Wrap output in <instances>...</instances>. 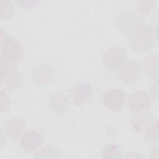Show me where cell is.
Here are the masks:
<instances>
[{
  "mask_svg": "<svg viewBox=\"0 0 159 159\" xmlns=\"http://www.w3.org/2000/svg\"><path fill=\"white\" fill-rule=\"evenodd\" d=\"M119 29L130 40L132 49L137 52L150 50L154 45V35L151 28L139 15L130 11L117 16Z\"/></svg>",
  "mask_w": 159,
  "mask_h": 159,
  "instance_id": "6da1fadb",
  "label": "cell"
},
{
  "mask_svg": "<svg viewBox=\"0 0 159 159\" xmlns=\"http://www.w3.org/2000/svg\"><path fill=\"white\" fill-rule=\"evenodd\" d=\"M1 83L4 88L11 92L19 89L23 83V76L15 64L1 56Z\"/></svg>",
  "mask_w": 159,
  "mask_h": 159,
  "instance_id": "7a4b0ae2",
  "label": "cell"
},
{
  "mask_svg": "<svg viewBox=\"0 0 159 159\" xmlns=\"http://www.w3.org/2000/svg\"><path fill=\"white\" fill-rule=\"evenodd\" d=\"M1 56L14 64L20 62L24 56V48L21 42L16 37L9 36L3 29H1Z\"/></svg>",
  "mask_w": 159,
  "mask_h": 159,
  "instance_id": "3957f363",
  "label": "cell"
},
{
  "mask_svg": "<svg viewBox=\"0 0 159 159\" xmlns=\"http://www.w3.org/2000/svg\"><path fill=\"white\" fill-rule=\"evenodd\" d=\"M126 96L125 93L116 88L107 89L102 96V102L107 109L113 112L121 110L125 104Z\"/></svg>",
  "mask_w": 159,
  "mask_h": 159,
  "instance_id": "277c9868",
  "label": "cell"
},
{
  "mask_svg": "<svg viewBox=\"0 0 159 159\" xmlns=\"http://www.w3.org/2000/svg\"><path fill=\"white\" fill-rule=\"evenodd\" d=\"M117 75L122 82L131 84L140 78L141 68L137 61L130 60L119 67Z\"/></svg>",
  "mask_w": 159,
  "mask_h": 159,
  "instance_id": "5b68a950",
  "label": "cell"
},
{
  "mask_svg": "<svg viewBox=\"0 0 159 159\" xmlns=\"http://www.w3.org/2000/svg\"><path fill=\"white\" fill-rule=\"evenodd\" d=\"M71 101L77 106L87 103L93 94V89L88 83H80L71 86L68 90Z\"/></svg>",
  "mask_w": 159,
  "mask_h": 159,
  "instance_id": "8992f818",
  "label": "cell"
},
{
  "mask_svg": "<svg viewBox=\"0 0 159 159\" xmlns=\"http://www.w3.org/2000/svg\"><path fill=\"white\" fill-rule=\"evenodd\" d=\"M129 108L134 112L147 111L151 107L152 101L149 94L142 90L132 92L127 100Z\"/></svg>",
  "mask_w": 159,
  "mask_h": 159,
  "instance_id": "52a82bcc",
  "label": "cell"
},
{
  "mask_svg": "<svg viewBox=\"0 0 159 159\" xmlns=\"http://www.w3.org/2000/svg\"><path fill=\"white\" fill-rule=\"evenodd\" d=\"M55 74V69L51 65L42 63L37 66L32 70L30 78L35 84L43 86L53 81Z\"/></svg>",
  "mask_w": 159,
  "mask_h": 159,
  "instance_id": "ba28073f",
  "label": "cell"
},
{
  "mask_svg": "<svg viewBox=\"0 0 159 159\" xmlns=\"http://www.w3.org/2000/svg\"><path fill=\"white\" fill-rule=\"evenodd\" d=\"M126 51L119 47L108 48L102 55L104 65L110 69H116L121 66L127 60Z\"/></svg>",
  "mask_w": 159,
  "mask_h": 159,
  "instance_id": "9c48e42d",
  "label": "cell"
},
{
  "mask_svg": "<svg viewBox=\"0 0 159 159\" xmlns=\"http://www.w3.org/2000/svg\"><path fill=\"white\" fill-rule=\"evenodd\" d=\"M42 134L36 130L25 131L20 138V145L24 150L32 152L39 149L43 144Z\"/></svg>",
  "mask_w": 159,
  "mask_h": 159,
  "instance_id": "30bf717a",
  "label": "cell"
},
{
  "mask_svg": "<svg viewBox=\"0 0 159 159\" xmlns=\"http://www.w3.org/2000/svg\"><path fill=\"white\" fill-rule=\"evenodd\" d=\"M48 105L50 110L54 114L59 116L65 114L70 107L68 98L60 93H53L50 96Z\"/></svg>",
  "mask_w": 159,
  "mask_h": 159,
  "instance_id": "8fae6325",
  "label": "cell"
},
{
  "mask_svg": "<svg viewBox=\"0 0 159 159\" xmlns=\"http://www.w3.org/2000/svg\"><path fill=\"white\" fill-rule=\"evenodd\" d=\"M153 121V116L147 111L135 112L131 118L130 124L133 130L137 132L145 130Z\"/></svg>",
  "mask_w": 159,
  "mask_h": 159,
  "instance_id": "7c38bea8",
  "label": "cell"
},
{
  "mask_svg": "<svg viewBox=\"0 0 159 159\" xmlns=\"http://www.w3.org/2000/svg\"><path fill=\"white\" fill-rule=\"evenodd\" d=\"M25 129V122L19 117L9 119L6 125V132L8 137L13 140H18Z\"/></svg>",
  "mask_w": 159,
  "mask_h": 159,
  "instance_id": "4fadbf2b",
  "label": "cell"
},
{
  "mask_svg": "<svg viewBox=\"0 0 159 159\" xmlns=\"http://www.w3.org/2000/svg\"><path fill=\"white\" fill-rule=\"evenodd\" d=\"M159 58L157 54L147 56L142 62V70L146 76L150 78H157L158 76Z\"/></svg>",
  "mask_w": 159,
  "mask_h": 159,
  "instance_id": "5bb4252c",
  "label": "cell"
},
{
  "mask_svg": "<svg viewBox=\"0 0 159 159\" xmlns=\"http://www.w3.org/2000/svg\"><path fill=\"white\" fill-rule=\"evenodd\" d=\"M60 156L58 148L53 145H47L36 153L35 158H58Z\"/></svg>",
  "mask_w": 159,
  "mask_h": 159,
  "instance_id": "9a60e30c",
  "label": "cell"
},
{
  "mask_svg": "<svg viewBox=\"0 0 159 159\" xmlns=\"http://www.w3.org/2000/svg\"><path fill=\"white\" fill-rule=\"evenodd\" d=\"M102 157L103 158H119L122 157L120 148L113 143L107 144L104 146L102 150Z\"/></svg>",
  "mask_w": 159,
  "mask_h": 159,
  "instance_id": "2e32d148",
  "label": "cell"
},
{
  "mask_svg": "<svg viewBox=\"0 0 159 159\" xmlns=\"http://www.w3.org/2000/svg\"><path fill=\"white\" fill-rule=\"evenodd\" d=\"M156 6L155 1H138L135 3L137 11L145 16L150 14Z\"/></svg>",
  "mask_w": 159,
  "mask_h": 159,
  "instance_id": "e0dca14e",
  "label": "cell"
},
{
  "mask_svg": "<svg viewBox=\"0 0 159 159\" xmlns=\"http://www.w3.org/2000/svg\"><path fill=\"white\" fill-rule=\"evenodd\" d=\"M147 140L150 142L155 143L158 140V122H152L145 130Z\"/></svg>",
  "mask_w": 159,
  "mask_h": 159,
  "instance_id": "ac0fdd59",
  "label": "cell"
},
{
  "mask_svg": "<svg viewBox=\"0 0 159 159\" xmlns=\"http://www.w3.org/2000/svg\"><path fill=\"white\" fill-rule=\"evenodd\" d=\"M1 18L2 19H7L11 18L14 12V6L11 1H1Z\"/></svg>",
  "mask_w": 159,
  "mask_h": 159,
  "instance_id": "d6986e66",
  "label": "cell"
},
{
  "mask_svg": "<svg viewBox=\"0 0 159 159\" xmlns=\"http://www.w3.org/2000/svg\"><path fill=\"white\" fill-rule=\"evenodd\" d=\"M10 103V100L8 94L2 89L1 90V112L6 111Z\"/></svg>",
  "mask_w": 159,
  "mask_h": 159,
  "instance_id": "ffe728a7",
  "label": "cell"
},
{
  "mask_svg": "<svg viewBox=\"0 0 159 159\" xmlns=\"http://www.w3.org/2000/svg\"><path fill=\"white\" fill-rule=\"evenodd\" d=\"M126 158H144V156H143L141 153L137 152H129L127 154V156Z\"/></svg>",
  "mask_w": 159,
  "mask_h": 159,
  "instance_id": "44dd1931",
  "label": "cell"
}]
</instances>
